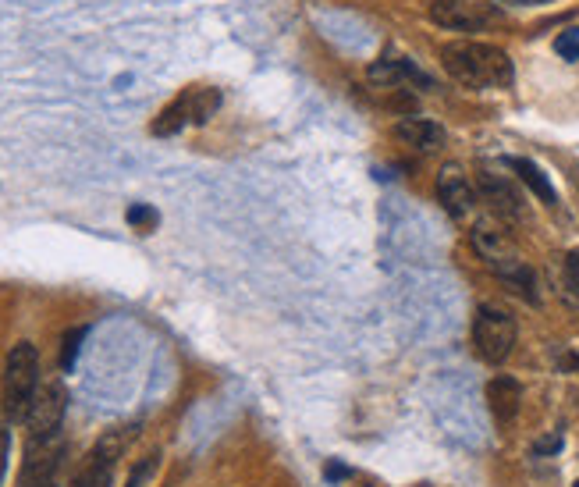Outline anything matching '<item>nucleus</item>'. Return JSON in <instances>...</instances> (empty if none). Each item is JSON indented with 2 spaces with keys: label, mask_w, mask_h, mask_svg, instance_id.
Wrapping results in <instances>:
<instances>
[{
  "label": "nucleus",
  "mask_w": 579,
  "mask_h": 487,
  "mask_svg": "<svg viewBox=\"0 0 579 487\" xmlns=\"http://www.w3.org/2000/svg\"><path fill=\"white\" fill-rule=\"evenodd\" d=\"M441 64L455 82H462L466 89H494V86H512L516 68L512 57L494 43H445L441 47Z\"/></svg>",
  "instance_id": "obj_1"
},
{
  "label": "nucleus",
  "mask_w": 579,
  "mask_h": 487,
  "mask_svg": "<svg viewBox=\"0 0 579 487\" xmlns=\"http://www.w3.org/2000/svg\"><path fill=\"white\" fill-rule=\"evenodd\" d=\"M40 388V352L32 342L11 345L4 360V413L11 420H25Z\"/></svg>",
  "instance_id": "obj_2"
},
{
  "label": "nucleus",
  "mask_w": 579,
  "mask_h": 487,
  "mask_svg": "<svg viewBox=\"0 0 579 487\" xmlns=\"http://www.w3.org/2000/svg\"><path fill=\"white\" fill-rule=\"evenodd\" d=\"M516 320L494 303H484L473 317V349L484 363H505L516 349Z\"/></svg>",
  "instance_id": "obj_3"
},
{
  "label": "nucleus",
  "mask_w": 579,
  "mask_h": 487,
  "mask_svg": "<svg viewBox=\"0 0 579 487\" xmlns=\"http://www.w3.org/2000/svg\"><path fill=\"white\" fill-rule=\"evenodd\" d=\"M139 434V427H114V431H107L104 438L96 441L93 452L86 456V463L79 466V473H75L72 487H111L114 480V466H118V459L125 456V448L132 445V438Z\"/></svg>",
  "instance_id": "obj_4"
},
{
  "label": "nucleus",
  "mask_w": 579,
  "mask_h": 487,
  "mask_svg": "<svg viewBox=\"0 0 579 487\" xmlns=\"http://www.w3.org/2000/svg\"><path fill=\"white\" fill-rule=\"evenodd\" d=\"M64 413H68V392H64L61 381H50L47 388H40V392H36L29 416H25V424H29V441H54V438H61Z\"/></svg>",
  "instance_id": "obj_5"
},
{
  "label": "nucleus",
  "mask_w": 579,
  "mask_h": 487,
  "mask_svg": "<svg viewBox=\"0 0 579 487\" xmlns=\"http://www.w3.org/2000/svg\"><path fill=\"white\" fill-rule=\"evenodd\" d=\"M430 22L452 32H476L501 22V11L494 4H480V0H434Z\"/></svg>",
  "instance_id": "obj_6"
},
{
  "label": "nucleus",
  "mask_w": 579,
  "mask_h": 487,
  "mask_svg": "<svg viewBox=\"0 0 579 487\" xmlns=\"http://www.w3.org/2000/svg\"><path fill=\"white\" fill-rule=\"evenodd\" d=\"M64 441H29L25 445V463H22V487H47L54 484V473L61 466Z\"/></svg>",
  "instance_id": "obj_7"
},
{
  "label": "nucleus",
  "mask_w": 579,
  "mask_h": 487,
  "mask_svg": "<svg viewBox=\"0 0 579 487\" xmlns=\"http://www.w3.org/2000/svg\"><path fill=\"white\" fill-rule=\"evenodd\" d=\"M437 200H441V207H445L455 221L469 217V210L476 207V192L459 164H445V168L437 171Z\"/></svg>",
  "instance_id": "obj_8"
},
{
  "label": "nucleus",
  "mask_w": 579,
  "mask_h": 487,
  "mask_svg": "<svg viewBox=\"0 0 579 487\" xmlns=\"http://www.w3.org/2000/svg\"><path fill=\"white\" fill-rule=\"evenodd\" d=\"M476 189H480V196H484L487 207H491L498 217H505V221H519V217L526 214L523 196H519V189H516L512 182H508L505 175H494V171H480V175H476Z\"/></svg>",
  "instance_id": "obj_9"
},
{
  "label": "nucleus",
  "mask_w": 579,
  "mask_h": 487,
  "mask_svg": "<svg viewBox=\"0 0 579 487\" xmlns=\"http://www.w3.org/2000/svg\"><path fill=\"white\" fill-rule=\"evenodd\" d=\"M370 82H377V86H388V89H398L405 86V82H420V86H434V82L427 79V75L416 68L413 61H405V57H381V61L370 64Z\"/></svg>",
  "instance_id": "obj_10"
},
{
  "label": "nucleus",
  "mask_w": 579,
  "mask_h": 487,
  "mask_svg": "<svg viewBox=\"0 0 579 487\" xmlns=\"http://www.w3.org/2000/svg\"><path fill=\"white\" fill-rule=\"evenodd\" d=\"M519 402H523V384H519L516 377L501 374V377H494V381L487 384V406H491V413H494L498 424L516 420Z\"/></svg>",
  "instance_id": "obj_11"
},
{
  "label": "nucleus",
  "mask_w": 579,
  "mask_h": 487,
  "mask_svg": "<svg viewBox=\"0 0 579 487\" xmlns=\"http://www.w3.org/2000/svg\"><path fill=\"white\" fill-rule=\"evenodd\" d=\"M395 136L402 139L405 146H413V150H423V153H430V150H441L445 146V128L437 125V121H430V118H402L395 125Z\"/></svg>",
  "instance_id": "obj_12"
},
{
  "label": "nucleus",
  "mask_w": 579,
  "mask_h": 487,
  "mask_svg": "<svg viewBox=\"0 0 579 487\" xmlns=\"http://www.w3.org/2000/svg\"><path fill=\"white\" fill-rule=\"evenodd\" d=\"M473 249H476L480 256H484L487 267L501 264V260H508V256H516V249H512L508 235L501 232L498 224H491V221H480V224L473 228Z\"/></svg>",
  "instance_id": "obj_13"
},
{
  "label": "nucleus",
  "mask_w": 579,
  "mask_h": 487,
  "mask_svg": "<svg viewBox=\"0 0 579 487\" xmlns=\"http://www.w3.org/2000/svg\"><path fill=\"white\" fill-rule=\"evenodd\" d=\"M508 168L516 171V175L523 178L526 185H530V192H533V196H537L540 203H544V207H555V203H558L555 185H551V178L544 175V171H540L537 164H533V160H526V157H512V160H508Z\"/></svg>",
  "instance_id": "obj_14"
},
{
  "label": "nucleus",
  "mask_w": 579,
  "mask_h": 487,
  "mask_svg": "<svg viewBox=\"0 0 579 487\" xmlns=\"http://www.w3.org/2000/svg\"><path fill=\"white\" fill-rule=\"evenodd\" d=\"M192 121V111H189V93L175 96L171 104L164 107V111L157 114V121L150 125L153 136H175V132H182L185 125Z\"/></svg>",
  "instance_id": "obj_15"
},
{
  "label": "nucleus",
  "mask_w": 579,
  "mask_h": 487,
  "mask_svg": "<svg viewBox=\"0 0 579 487\" xmlns=\"http://www.w3.org/2000/svg\"><path fill=\"white\" fill-rule=\"evenodd\" d=\"M221 107V93L217 89H189V111L192 125H207Z\"/></svg>",
  "instance_id": "obj_16"
},
{
  "label": "nucleus",
  "mask_w": 579,
  "mask_h": 487,
  "mask_svg": "<svg viewBox=\"0 0 579 487\" xmlns=\"http://www.w3.org/2000/svg\"><path fill=\"white\" fill-rule=\"evenodd\" d=\"M125 221L132 224L135 232H153V228H157V221H160V214L153 207H146V203H132V207H128V214H125Z\"/></svg>",
  "instance_id": "obj_17"
},
{
  "label": "nucleus",
  "mask_w": 579,
  "mask_h": 487,
  "mask_svg": "<svg viewBox=\"0 0 579 487\" xmlns=\"http://www.w3.org/2000/svg\"><path fill=\"white\" fill-rule=\"evenodd\" d=\"M157 466H160V456L153 452V456H143L139 463L132 466V473H128V480H125V487H143L146 480L157 473Z\"/></svg>",
  "instance_id": "obj_18"
},
{
  "label": "nucleus",
  "mask_w": 579,
  "mask_h": 487,
  "mask_svg": "<svg viewBox=\"0 0 579 487\" xmlns=\"http://www.w3.org/2000/svg\"><path fill=\"white\" fill-rule=\"evenodd\" d=\"M555 54L565 57V61H579V25H572V29L558 32Z\"/></svg>",
  "instance_id": "obj_19"
},
{
  "label": "nucleus",
  "mask_w": 579,
  "mask_h": 487,
  "mask_svg": "<svg viewBox=\"0 0 579 487\" xmlns=\"http://www.w3.org/2000/svg\"><path fill=\"white\" fill-rule=\"evenodd\" d=\"M562 274H565V288H569V296L579 299V253H569L562 264Z\"/></svg>",
  "instance_id": "obj_20"
},
{
  "label": "nucleus",
  "mask_w": 579,
  "mask_h": 487,
  "mask_svg": "<svg viewBox=\"0 0 579 487\" xmlns=\"http://www.w3.org/2000/svg\"><path fill=\"white\" fill-rule=\"evenodd\" d=\"M562 434H544V438H537L533 441V456H558V452H562Z\"/></svg>",
  "instance_id": "obj_21"
},
{
  "label": "nucleus",
  "mask_w": 579,
  "mask_h": 487,
  "mask_svg": "<svg viewBox=\"0 0 579 487\" xmlns=\"http://www.w3.org/2000/svg\"><path fill=\"white\" fill-rule=\"evenodd\" d=\"M86 338V328H79V331H72V335L64 338V352H61V363L64 367H72L75 363V356H79V342Z\"/></svg>",
  "instance_id": "obj_22"
},
{
  "label": "nucleus",
  "mask_w": 579,
  "mask_h": 487,
  "mask_svg": "<svg viewBox=\"0 0 579 487\" xmlns=\"http://www.w3.org/2000/svg\"><path fill=\"white\" fill-rule=\"evenodd\" d=\"M8 456H11V434L8 427H0V484H4V473H8Z\"/></svg>",
  "instance_id": "obj_23"
},
{
  "label": "nucleus",
  "mask_w": 579,
  "mask_h": 487,
  "mask_svg": "<svg viewBox=\"0 0 579 487\" xmlns=\"http://www.w3.org/2000/svg\"><path fill=\"white\" fill-rule=\"evenodd\" d=\"M562 367H565V370H579V356H576V352H569V356H562Z\"/></svg>",
  "instance_id": "obj_24"
},
{
  "label": "nucleus",
  "mask_w": 579,
  "mask_h": 487,
  "mask_svg": "<svg viewBox=\"0 0 579 487\" xmlns=\"http://www.w3.org/2000/svg\"><path fill=\"white\" fill-rule=\"evenodd\" d=\"M508 4H551V0H508Z\"/></svg>",
  "instance_id": "obj_25"
},
{
  "label": "nucleus",
  "mask_w": 579,
  "mask_h": 487,
  "mask_svg": "<svg viewBox=\"0 0 579 487\" xmlns=\"http://www.w3.org/2000/svg\"><path fill=\"white\" fill-rule=\"evenodd\" d=\"M572 487H579V480H576V484H572Z\"/></svg>",
  "instance_id": "obj_26"
},
{
  "label": "nucleus",
  "mask_w": 579,
  "mask_h": 487,
  "mask_svg": "<svg viewBox=\"0 0 579 487\" xmlns=\"http://www.w3.org/2000/svg\"><path fill=\"white\" fill-rule=\"evenodd\" d=\"M47 487H54V484H47Z\"/></svg>",
  "instance_id": "obj_27"
}]
</instances>
